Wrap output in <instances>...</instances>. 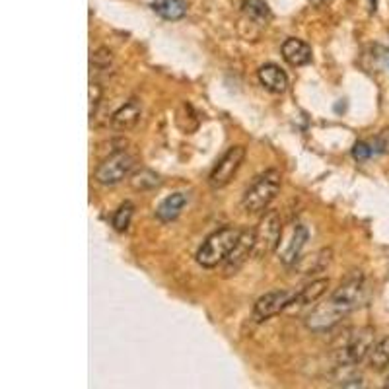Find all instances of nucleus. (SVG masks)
<instances>
[{"label":"nucleus","mask_w":389,"mask_h":389,"mask_svg":"<svg viewBox=\"0 0 389 389\" xmlns=\"http://www.w3.org/2000/svg\"><path fill=\"white\" fill-rule=\"evenodd\" d=\"M366 362L368 366L376 370V372H384L389 366V337H384L381 341L374 343Z\"/></svg>","instance_id":"17"},{"label":"nucleus","mask_w":389,"mask_h":389,"mask_svg":"<svg viewBox=\"0 0 389 389\" xmlns=\"http://www.w3.org/2000/svg\"><path fill=\"white\" fill-rule=\"evenodd\" d=\"M366 294L368 285L364 275L358 273V275L351 276L346 282H343L333 292L327 302H323L318 308L311 309V313L306 320L308 329L313 333L329 331L335 325H339L348 313H353L355 309L360 308L362 302L366 300Z\"/></svg>","instance_id":"1"},{"label":"nucleus","mask_w":389,"mask_h":389,"mask_svg":"<svg viewBox=\"0 0 389 389\" xmlns=\"http://www.w3.org/2000/svg\"><path fill=\"white\" fill-rule=\"evenodd\" d=\"M372 148L376 154H389V129L381 131L378 137L374 138Z\"/></svg>","instance_id":"22"},{"label":"nucleus","mask_w":389,"mask_h":389,"mask_svg":"<svg viewBox=\"0 0 389 389\" xmlns=\"http://www.w3.org/2000/svg\"><path fill=\"white\" fill-rule=\"evenodd\" d=\"M255 253V230H243L240 240L236 243V247L232 249L228 259L224 261V275L232 276L240 271L243 265L247 263V259Z\"/></svg>","instance_id":"9"},{"label":"nucleus","mask_w":389,"mask_h":389,"mask_svg":"<svg viewBox=\"0 0 389 389\" xmlns=\"http://www.w3.org/2000/svg\"><path fill=\"white\" fill-rule=\"evenodd\" d=\"M187 0H152V10L164 20L177 22L187 14Z\"/></svg>","instance_id":"16"},{"label":"nucleus","mask_w":389,"mask_h":389,"mask_svg":"<svg viewBox=\"0 0 389 389\" xmlns=\"http://www.w3.org/2000/svg\"><path fill=\"white\" fill-rule=\"evenodd\" d=\"M241 10L252 22L259 23V25H267L271 20V8L267 6L265 0H243Z\"/></svg>","instance_id":"18"},{"label":"nucleus","mask_w":389,"mask_h":389,"mask_svg":"<svg viewBox=\"0 0 389 389\" xmlns=\"http://www.w3.org/2000/svg\"><path fill=\"white\" fill-rule=\"evenodd\" d=\"M280 53L290 67H306L311 63V47L296 37H288L280 47Z\"/></svg>","instance_id":"12"},{"label":"nucleus","mask_w":389,"mask_h":389,"mask_svg":"<svg viewBox=\"0 0 389 389\" xmlns=\"http://www.w3.org/2000/svg\"><path fill=\"white\" fill-rule=\"evenodd\" d=\"M259 82L265 86V90L273 93H285L288 88V76L285 70L275 63H267L257 70Z\"/></svg>","instance_id":"13"},{"label":"nucleus","mask_w":389,"mask_h":389,"mask_svg":"<svg viewBox=\"0 0 389 389\" xmlns=\"http://www.w3.org/2000/svg\"><path fill=\"white\" fill-rule=\"evenodd\" d=\"M241 232L243 230L238 226H224L210 234L197 252V263L203 269H214L220 263H224L240 240Z\"/></svg>","instance_id":"3"},{"label":"nucleus","mask_w":389,"mask_h":389,"mask_svg":"<svg viewBox=\"0 0 389 389\" xmlns=\"http://www.w3.org/2000/svg\"><path fill=\"white\" fill-rule=\"evenodd\" d=\"M327 288H329V278H315V280H311L306 287L296 290L292 308H304V306H309V304H315L327 292Z\"/></svg>","instance_id":"15"},{"label":"nucleus","mask_w":389,"mask_h":389,"mask_svg":"<svg viewBox=\"0 0 389 389\" xmlns=\"http://www.w3.org/2000/svg\"><path fill=\"white\" fill-rule=\"evenodd\" d=\"M187 205H189V193L177 191V193L168 194L156 208V218L160 222H173L175 218H179Z\"/></svg>","instance_id":"14"},{"label":"nucleus","mask_w":389,"mask_h":389,"mask_svg":"<svg viewBox=\"0 0 389 389\" xmlns=\"http://www.w3.org/2000/svg\"><path fill=\"white\" fill-rule=\"evenodd\" d=\"M374 154H376V152H374V148H372V142H364V140H360V142H356L355 146H353V158H355L356 162L370 160Z\"/></svg>","instance_id":"21"},{"label":"nucleus","mask_w":389,"mask_h":389,"mask_svg":"<svg viewBox=\"0 0 389 389\" xmlns=\"http://www.w3.org/2000/svg\"><path fill=\"white\" fill-rule=\"evenodd\" d=\"M140 115H142V103L137 98H131L111 115L109 125L113 131H131L138 125Z\"/></svg>","instance_id":"11"},{"label":"nucleus","mask_w":389,"mask_h":389,"mask_svg":"<svg viewBox=\"0 0 389 389\" xmlns=\"http://www.w3.org/2000/svg\"><path fill=\"white\" fill-rule=\"evenodd\" d=\"M100 100H102V86H100V82L92 80V84H90V117L92 119L96 111H98Z\"/></svg>","instance_id":"23"},{"label":"nucleus","mask_w":389,"mask_h":389,"mask_svg":"<svg viewBox=\"0 0 389 389\" xmlns=\"http://www.w3.org/2000/svg\"><path fill=\"white\" fill-rule=\"evenodd\" d=\"M386 388L389 389V376H388V378H386Z\"/></svg>","instance_id":"24"},{"label":"nucleus","mask_w":389,"mask_h":389,"mask_svg":"<svg viewBox=\"0 0 389 389\" xmlns=\"http://www.w3.org/2000/svg\"><path fill=\"white\" fill-rule=\"evenodd\" d=\"M133 214H135V205H133V203H129V201H125L123 205L115 210L113 220H111L113 228L117 230V232H126L129 226H131Z\"/></svg>","instance_id":"20"},{"label":"nucleus","mask_w":389,"mask_h":389,"mask_svg":"<svg viewBox=\"0 0 389 389\" xmlns=\"http://www.w3.org/2000/svg\"><path fill=\"white\" fill-rule=\"evenodd\" d=\"M386 58H388V65H389V51H386Z\"/></svg>","instance_id":"25"},{"label":"nucleus","mask_w":389,"mask_h":389,"mask_svg":"<svg viewBox=\"0 0 389 389\" xmlns=\"http://www.w3.org/2000/svg\"><path fill=\"white\" fill-rule=\"evenodd\" d=\"M309 238L308 228L304 224H294L292 230H290V236L288 240L282 243V249H280V261L290 267V265H296L298 259H300V253L304 249L306 241Z\"/></svg>","instance_id":"10"},{"label":"nucleus","mask_w":389,"mask_h":389,"mask_svg":"<svg viewBox=\"0 0 389 389\" xmlns=\"http://www.w3.org/2000/svg\"><path fill=\"white\" fill-rule=\"evenodd\" d=\"M294 296H296V290H271V292H267L265 296L255 302L253 320L257 323H263V321H269L271 318L278 315L280 311L292 308Z\"/></svg>","instance_id":"8"},{"label":"nucleus","mask_w":389,"mask_h":389,"mask_svg":"<svg viewBox=\"0 0 389 389\" xmlns=\"http://www.w3.org/2000/svg\"><path fill=\"white\" fill-rule=\"evenodd\" d=\"M282 175L278 170H267L261 175L253 179V184L247 187V191L241 197V208L247 214H261L267 212V208L276 199L280 191Z\"/></svg>","instance_id":"2"},{"label":"nucleus","mask_w":389,"mask_h":389,"mask_svg":"<svg viewBox=\"0 0 389 389\" xmlns=\"http://www.w3.org/2000/svg\"><path fill=\"white\" fill-rule=\"evenodd\" d=\"M282 222L276 210H267L259 222V228H255V257H267L280 245L282 240Z\"/></svg>","instance_id":"6"},{"label":"nucleus","mask_w":389,"mask_h":389,"mask_svg":"<svg viewBox=\"0 0 389 389\" xmlns=\"http://www.w3.org/2000/svg\"><path fill=\"white\" fill-rule=\"evenodd\" d=\"M376 343V333L372 327H362L351 331L344 339L343 346L337 351V360L339 364H360L364 362L372 351V346Z\"/></svg>","instance_id":"5"},{"label":"nucleus","mask_w":389,"mask_h":389,"mask_svg":"<svg viewBox=\"0 0 389 389\" xmlns=\"http://www.w3.org/2000/svg\"><path fill=\"white\" fill-rule=\"evenodd\" d=\"M245 160V146L236 144L224 152V156L216 162L212 172L208 175V185L212 189H224L236 177V173Z\"/></svg>","instance_id":"7"},{"label":"nucleus","mask_w":389,"mask_h":389,"mask_svg":"<svg viewBox=\"0 0 389 389\" xmlns=\"http://www.w3.org/2000/svg\"><path fill=\"white\" fill-rule=\"evenodd\" d=\"M137 166L138 160L133 154H129L125 150L115 152V154H111L109 158H105L98 166L96 181L100 185H105V187H113V185L123 184L125 179H129L135 173Z\"/></svg>","instance_id":"4"},{"label":"nucleus","mask_w":389,"mask_h":389,"mask_svg":"<svg viewBox=\"0 0 389 389\" xmlns=\"http://www.w3.org/2000/svg\"><path fill=\"white\" fill-rule=\"evenodd\" d=\"M331 249H321L320 253L311 255V259L300 261L296 267L302 271V275H315V273H321L327 265L331 263Z\"/></svg>","instance_id":"19"}]
</instances>
